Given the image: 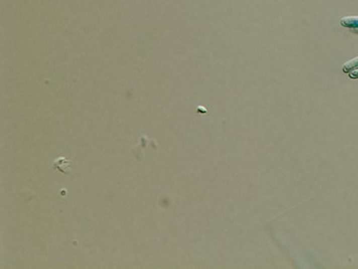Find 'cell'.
Returning <instances> with one entry per match:
<instances>
[{
	"label": "cell",
	"mask_w": 358,
	"mask_h": 269,
	"mask_svg": "<svg viewBox=\"0 0 358 269\" xmlns=\"http://www.w3.org/2000/svg\"><path fill=\"white\" fill-rule=\"evenodd\" d=\"M341 26L353 30L358 29V17H345L340 20Z\"/></svg>",
	"instance_id": "1"
},
{
	"label": "cell",
	"mask_w": 358,
	"mask_h": 269,
	"mask_svg": "<svg viewBox=\"0 0 358 269\" xmlns=\"http://www.w3.org/2000/svg\"><path fill=\"white\" fill-rule=\"evenodd\" d=\"M70 163V161L66 160V159L63 158V157H60V158H58L57 160H55L54 165H55L56 168H58L63 173L66 174L67 173V170L70 169V166H69Z\"/></svg>",
	"instance_id": "2"
},
{
	"label": "cell",
	"mask_w": 358,
	"mask_h": 269,
	"mask_svg": "<svg viewBox=\"0 0 358 269\" xmlns=\"http://www.w3.org/2000/svg\"><path fill=\"white\" fill-rule=\"evenodd\" d=\"M356 69H358V56L346 62L342 67V70L346 73H349L351 70H356Z\"/></svg>",
	"instance_id": "3"
},
{
	"label": "cell",
	"mask_w": 358,
	"mask_h": 269,
	"mask_svg": "<svg viewBox=\"0 0 358 269\" xmlns=\"http://www.w3.org/2000/svg\"><path fill=\"white\" fill-rule=\"evenodd\" d=\"M349 73V77L352 79H357L358 78V69L356 70H351Z\"/></svg>",
	"instance_id": "4"
}]
</instances>
